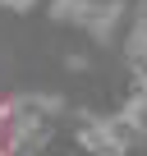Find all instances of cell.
<instances>
[{
    "label": "cell",
    "instance_id": "cell-1",
    "mask_svg": "<svg viewBox=\"0 0 147 156\" xmlns=\"http://www.w3.org/2000/svg\"><path fill=\"white\" fill-rule=\"evenodd\" d=\"M51 14L60 23H78L97 41H110L115 37V23L124 19V5H120V0H106V5H97V0H55Z\"/></svg>",
    "mask_w": 147,
    "mask_h": 156
},
{
    "label": "cell",
    "instance_id": "cell-4",
    "mask_svg": "<svg viewBox=\"0 0 147 156\" xmlns=\"http://www.w3.org/2000/svg\"><path fill=\"white\" fill-rule=\"evenodd\" d=\"M120 119H124V124H129L138 138H147V78H142V87L129 97V106L120 110Z\"/></svg>",
    "mask_w": 147,
    "mask_h": 156
},
{
    "label": "cell",
    "instance_id": "cell-5",
    "mask_svg": "<svg viewBox=\"0 0 147 156\" xmlns=\"http://www.w3.org/2000/svg\"><path fill=\"white\" fill-rule=\"evenodd\" d=\"M0 5H9V9H32V0H0Z\"/></svg>",
    "mask_w": 147,
    "mask_h": 156
},
{
    "label": "cell",
    "instance_id": "cell-3",
    "mask_svg": "<svg viewBox=\"0 0 147 156\" xmlns=\"http://www.w3.org/2000/svg\"><path fill=\"white\" fill-rule=\"evenodd\" d=\"M129 60L142 69V78H147V0L138 5V14H133V32H129Z\"/></svg>",
    "mask_w": 147,
    "mask_h": 156
},
{
    "label": "cell",
    "instance_id": "cell-2",
    "mask_svg": "<svg viewBox=\"0 0 147 156\" xmlns=\"http://www.w3.org/2000/svg\"><path fill=\"white\" fill-rule=\"evenodd\" d=\"M78 142H83L92 156H124V151L138 142V133L115 115V119H88V124L78 129Z\"/></svg>",
    "mask_w": 147,
    "mask_h": 156
}]
</instances>
